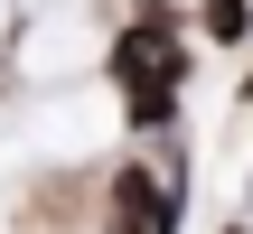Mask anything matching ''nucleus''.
<instances>
[{"mask_svg":"<svg viewBox=\"0 0 253 234\" xmlns=\"http://www.w3.org/2000/svg\"><path fill=\"white\" fill-rule=\"evenodd\" d=\"M113 84H122V113L131 131H160L178 113V84H188V56H178V28L160 0H141V19L113 38Z\"/></svg>","mask_w":253,"mask_h":234,"instance_id":"f257e3e1","label":"nucleus"},{"mask_svg":"<svg viewBox=\"0 0 253 234\" xmlns=\"http://www.w3.org/2000/svg\"><path fill=\"white\" fill-rule=\"evenodd\" d=\"M113 234H178V188L150 169H113Z\"/></svg>","mask_w":253,"mask_h":234,"instance_id":"f03ea898","label":"nucleus"},{"mask_svg":"<svg viewBox=\"0 0 253 234\" xmlns=\"http://www.w3.org/2000/svg\"><path fill=\"white\" fill-rule=\"evenodd\" d=\"M207 38L216 47H244L253 38V0H207Z\"/></svg>","mask_w":253,"mask_h":234,"instance_id":"7ed1b4c3","label":"nucleus"},{"mask_svg":"<svg viewBox=\"0 0 253 234\" xmlns=\"http://www.w3.org/2000/svg\"><path fill=\"white\" fill-rule=\"evenodd\" d=\"M244 103H253V75H244Z\"/></svg>","mask_w":253,"mask_h":234,"instance_id":"20e7f679","label":"nucleus"},{"mask_svg":"<svg viewBox=\"0 0 253 234\" xmlns=\"http://www.w3.org/2000/svg\"><path fill=\"white\" fill-rule=\"evenodd\" d=\"M225 234H253V225H225Z\"/></svg>","mask_w":253,"mask_h":234,"instance_id":"39448f33","label":"nucleus"}]
</instances>
